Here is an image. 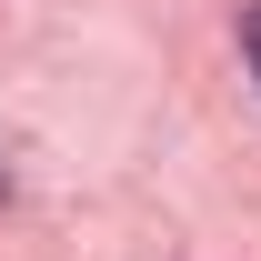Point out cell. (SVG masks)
Wrapping results in <instances>:
<instances>
[{
  "label": "cell",
  "instance_id": "cell-1",
  "mask_svg": "<svg viewBox=\"0 0 261 261\" xmlns=\"http://www.w3.org/2000/svg\"><path fill=\"white\" fill-rule=\"evenodd\" d=\"M241 50H251V81H261V0L241 10Z\"/></svg>",
  "mask_w": 261,
  "mask_h": 261
}]
</instances>
